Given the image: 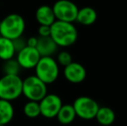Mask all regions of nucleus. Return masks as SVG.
<instances>
[{
  "label": "nucleus",
  "mask_w": 127,
  "mask_h": 126,
  "mask_svg": "<svg viewBox=\"0 0 127 126\" xmlns=\"http://www.w3.org/2000/svg\"><path fill=\"white\" fill-rule=\"evenodd\" d=\"M55 118L62 125H69L74 122L76 114L73 104H62Z\"/></svg>",
  "instance_id": "2eb2a0df"
},
{
  "label": "nucleus",
  "mask_w": 127,
  "mask_h": 126,
  "mask_svg": "<svg viewBox=\"0 0 127 126\" xmlns=\"http://www.w3.org/2000/svg\"><path fill=\"white\" fill-rule=\"evenodd\" d=\"M40 112L46 118H55L62 105L61 98L56 94H47L41 101H39Z\"/></svg>",
  "instance_id": "6e6552de"
},
{
  "label": "nucleus",
  "mask_w": 127,
  "mask_h": 126,
  "mask_svg": "<svg viewBox=\"0 0 127 126\" xmlns=\"http://www.w3.org/2000/svg\"><path fill=\"white\" fill-rule=\"evenodd\" d=\"M50 37L58 47H70L76 42L78 31L73 23L55 20L50 26Z\"/></svg>",
  "instance_id": "f257e3e1"
},
{
  "label": "nucleus",
  "mask_w": 127,
  "mask_h": 126,
  "mask_svg": "<svg viewBox=\"0 0 127 126\" xmlns=\"http://www.w3.org/2000/svg\"><path fill=\"white\" fill-rule=\"evenodd\" d=\"M25 30V21L19 14H10L0 23V35L15 40L23 35Z\"/></svg>",
  "instance_id": "f03ea898"
},
{
  "label": "nucleus",
  "mask_w": 127,
  "mask_h": 126,
  "mask_svg": "<svg viewBox=\"0 0 127 126\" xmlns=\"http://www.w3.org/2000/svg\"><path fill=\"white\" fill-rule=\"evenodd\" d=\"M52 9L56 20L67 23L75 22L79 8L74 2L70 0H58L54 3Z\"/></svg>",
  "instance_id": "0eeeda50"
},
{
  "label": "nucleus",
  "mask_w": 127,
  "mask_h": 126,
  "mask_svg": "<svg viewBox=\"0 0 127 126\" xmlns=\"http://www.w3.org/2000/svg\"><path fill=\"white\" fill-rule=\"evenodd\" d=\"M35 19L40 25L51 26L56 20L52 7L49 5H41L35 11Z\"/></svg>",
  "instance_id": "f8f14e48"
},
{
  "label": "nucleus",
  "mask_w": 127,
  "mask_h": 126,
  "mask_svg": "<svg viewBox=\"0 0 127 126\" xmlns=\"http://www.w3.org/2000/svg\"><path fill=\"white\" fill-rule=\"evenodd\" d=\"M23 94V79L17 74H4L0 79V99L11 102Z\"/></svg>",
  "instance_id": "7ed1b4c3"
},
{
  "label": "nucleus",
  "mask_w": 127,
  "mask_h": 126,
  "mask_svg": "<svg viewBox=\"0 0 127 126\" xmlns=\"http://www.w3.org/2000/svg\"><path fill=\"white\" fill-rule=\"evenodd\" d=\"M16 50L12 40L0 35V59L4 61L13 59Z\"/></svg>",
  "instance_id": "dca6fc26"
},
{
  "label": "nucleus",
  "mask_w": 127,
  "mask_h": 126,
  "mask_svg": "<svg viewBox=\"0 0 127 126\" xmlns=\"http://www.w3.org/2000/svg\"><path fill=\"white\" fill-rule=\"evenodd\" d=\"M40 58L41 55L35 48H30L26 46L17 52V61L21 68L31 69L35 68Z\"/></svg>",
  "instance_id": "1a4fd4ad"
},
{
  "label": "nucleus",
  "mask_w": 127,
  "mask_h": 126,
  "mask_svg": "<svg viewBox=\"0 0 127 126\" xmlns=\"http://www.w3.org/2000/svg\"><path fill=\"white\" fill-rule=\"evenodd\" d=\"M35 49L40 54L41 57H45V56L53 55L57 51L58 46L50 36H38Z\"/></svg>",
  "instance_id": "9b49d317"
},
{
  "label": "nucleus",
  "mask_w": 127,
  "mask_h": 126,
  "mask_svg": "<svg viewBox=\"0 0 127 126\" xmlns=\"http://www.w3.org/2000/svg\"><path fill=\"white\" fill-rule=\"evenodd\" d=\"M39 36H50V26L47 25H40L38 29Z\"/></svg>",
  "instance_id": "4be33fe9"
},
{
  "label": "nucleus",
  "mask_w": 127,
  "mask_h": 126,
  "mask_svg": "<svg viewBox=\"0 0 127 126\" xmlns=\"http://www.w3.org/2000/svg\"><path fill=\"white\" fill-rule=\"evenodd\" d=\"M35 69V76L46 85L54 83L59 76V65L52 56L41 57Z\"/></svg>",
  "instance_id": "20e7f679"
},
{
  "label": "nucleus",
  "mask_w": 127,
  "mask_h": 126,
  "mask_svg": "<svg viewBox=\"0 0 127 126\" xmlns=\"http://www.w3.org/2000/svg\"><path fill=\"white\" fill-rule=\"evenodd\" d=\"M14 44V48H15L16 52H18L21 49H23L24 47H26V41L24 38H22V36L17 38L15 40L12 41Z\"/></svg>",
  "instance_id": "412c9836"
},
{
  "label": "nucleus",
  "mask_w": 127,
  "mask_h": 126,
  "mask_svg": "<svg viewBox=\"0 0 127 126\" xmlns=\"http://www.w3.org/2000/svg\"><path fill=\"white\" fill-rule=\"evenodd\" d=\"M72 61V55L67 51H62L57 55V63H58V65L60 64V65L63 66V67H66L68 64H70Z\"/></svg>",
  "instance_id": "aec40b11"
},
{
  "label": "nucleus",
  "mask_w": 127,
  "mask_h": 126,
  "mask_svg": "<svg viewBox=\"0 0 127 126\" xmlns=\"http://www.w3.org/2000/svg\"><path fill=\"white\" fill-rule=\"evenodd\" d=\"M14 117V108L11 102L0 99V126L9 124Z\"/></svg>",
  "instance_id": "f3484780"
},
{
  "label": "nucleus",
  "mask_w": 127,
  "mask_h": 126,
  "mask_svg": "<svg viewBox=\"0 0 127 126\" xmlns=\"http://www.w3.org/2000/svg\"><path fill=\"white\" fill-rule=\"evenodd\" d=\"M24 112L26 117L30 118H37L41 115L39 102L29 100L24 106Z\"/></svg>",
  "instance_id": "a211bd4d"
},
{
  "label": "nucleus",
  "mask_w": 127,
  "mask_h": 126,
  "mask_svg": "<svg viewBox=\"0 0 127 126\" xmlns=\"http://www.w3.org/2000/svg\"><path fill=\"white\" fill-rule=\"evenodd\" d=\"M95 118L100 125L109 126L114 123L116 118L115 112L112 109L107 106L99 107L96 113Z\"/></svg>",
  "instance_id": "4468645a"
},
{
  "label": "nucleus",
  "mask_w": 127,
  "mask_h": 126,
  "mask_svg": "<svg viewBox=\"0 0 127 126\" xmlns=\"http://www.w3.org/2000/svg\"><path fill=\"white\" fill-rule=\"evenodd\" d=\"M97 17V12L94 8L86 6L81 9H79L75 21L82 25L89 26L96 22Z\"/></svg>",
  "instance_id": "ddd939ff"
},
{
  "label": "nucleus",
  "mask_w": 127,
  "mask_h": 126,
  "mask_svg": "<svg viewBox=\"0 0 127 126\" xmlns=\"http://www.w3.org/2000/svg\"><path fill=\"white\" fill-rule=\"evenodd\" d=\"M37 43V37L35 36H30L28 40L26 41V46L30 48H35Z\"/></svg>",
  "instance_id": "5701e85b"
},
{
  "label": "nucleus",
  "mask_w": 127,
  "mask_h": 126,
  "mask_svg": "<svg viewBox=\"0 0 127 126\" xmlns=\"http://www.w3.org/2000/svg\"><path fill=\"white\" fill-rule=\"evenodd\" d=\"M20 66L17 63V60L14 61L13 59H10L9 61H6L4 66H3V72L4 74H17L18 75Z\"/></svg>",
  "instance_id": "6ab92c4d"
},
{
  "label": "nucleus",
  "mask_w": 127,
  "mask_h": 126,
  "mask_svg": "<svg viewBox=\"0 0 127 126\" xmlns=\"http://www.w3.org/2000/svg\"><path fill=\"white\" fill-rule=\"evenodd\" d=\"M23 94L29 100L41 101L47 93V85L35 75H30L23 79Z\"/></svg>",
  "instance_id": "39448f33"
},
{
  "label": "nucleus",
  "mask_w": 127,
  "mask_h": 126,
  "mask_svg": "<svg viewBox=\"0 0 127 126\" xmlns=\"http://www.w3.org/2000/svg\"><path fill=\"white\" fill-rule=\"evenodd\" d=\"M64 77L67 81L73 84H79L85 80L87 77V70L80 63L72 61L64 67Z\"/></svg>",
  "instance_id": "9d476101"
},
{
  "label": "nucleus",
  "mask_w": 127,
  "mask_h": 126,
  "mask_svg": "<svg viewBox=\"0 0 127 126\" xmlns=\"http://www.w3.org/2000/svg\"><path fill=\"white\" fill-rule=\"evenodd\" d=\"M73 107L75 111L76 117L84 120H92L95 118L99 106V104L92 98L80 96L74 100Z\"/></svg>",
  "instance_id": "423d86ee"
}]
</instances>
